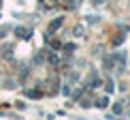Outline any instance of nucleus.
Returning <instances> with one entry per match:
<instances>
[{"instance_id": "nucleus-1", "label": "nucleus", "mask_w": 130, "mask_h": 120, "mask_svg": "<svg viewBox=\"0 0 130 120\" xmlns=\"http://www.w3.org/2000/svg\"><path fill=\"white\" fill-rule=\"evenodd\" d=\"M60 24H62V17L53 19V21H51V26H49V32H51V30H56V28H58V26H60Z\"/></svg>"}, {"instance_id": "nucleus-2", "label": "nucleus", "mask_w": 130, "mask_h": 120, "mask_svg": "<svg viewBox=\"0 0 130 120\" xmlns=\"http://www.w3.org/2000/svg\"><path fill=\"white\" fill-rule=\"evenodd\" d=\"M17 37H30V32L24 30V28H17Z\"/></svg>"}]
</instances>
